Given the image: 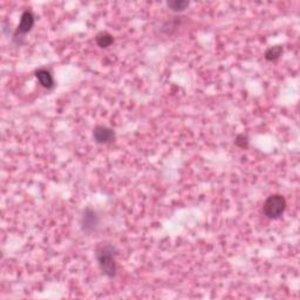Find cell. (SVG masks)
Returning a JSON list of instances; mask_svg holds the SVG:
<instances>
[{"mask_svg":"<svg viewBox=\"0 0 300 300\" xmlns=\"http://www.w3.org/2000/svg\"><path fill=\"white\" fill-rule=\"evenodd\" d=\"M235 144L239 148H242V149H247L249 147V139L247 135L244 134H239L237 135V137H236L235 140Z\"/></svg>","mask_w":300,"mask_h":300,"instance_id":"obj_10","label":"cell"},{"mask_svg":"<svg viewBox=\"0 0 300 300\" xmlns=\"http://www.w3.org/2000/svg\"><path fill=\"white\" fill-rule=\"evenodd\" d=\"M81 225H82V230L87 234H92L93 231H95L97 225H99V217H97L96 212L90 208L86 209L83 212Z\"/></svg>","mask_w":300,"mask_h":300,"instance_id":"obj_5","label":"cell"},{"mask_svg":"<svg viewBox=\"0 0 300 300\" xmlns=\"http://www.w3.org/2000/svg\"><path fill=\"white\" fill-rule=\"evenodd\" d=\"M95 41L97 43V46L101 47V48H107V47L112 46L114 42V38L113 35H110L109 33L107 32H101L96 35Z\"/></svg>","mask_w":300,"mask_h":300,"instance_id":"obj_8","label":"cell"},{"mask_svg":"<svg viewBox=\"0 0 300 300\" xmlns=\"http://www.w3.org/2000/svg\"><path fill=\"white\" fill-rule=\"evenodd\" d=\"M283 52H284L283 46H274V47H270L269 49H266L264 56L268 61H277V60L283 55Z\"/></svg>","mask_w":300,"mask_h":300,"instance_id":"obj_7","label":"cell"},{"mask_svg":"<svg viewBox=\"0 0 300 300\" xmlns=\"http://www.w3.org/2000/svg\"><path fill=\"white\" fill-rule=\"evenodd\" d=\"M35 76H36V79H38L39 83L43 87V88L53 89L54 86H55V82H54L52 73H50L48 69H45V68L38 69L35 72Z\"/></svg>","mask_w":300,"mask_h":300,"instance_id":"obj_6","label":"cell"},{"mask_svg":"<svg viewBox=\"0 0 300 300\" xmlns=\"http://www.w3.org/2000/svg\"><path fill=\"white\" fill-rule=\"evenodd\" d=\"M34 14L31 11H25L21 14V18H20V23L16 28V31L14 33V39L16 40L19 36H22L28 33L32 29V27L34 26Z\"/></svg>","mask_w":300,"mask_h":300,"instance_id":"obj_3","label":"cell"},{"mask_svg":"<svg viewBox=\"0 0 300 300\" xmlns=\"http://www.w3.org/2000/svg\"><path fill=\"white\" fill-rule=\"evenodd\" d=\"M96 259L104 276L114 278L117 272L116 265V249L110 244H104L97 249Z\"/></svg>","mask_w":300,"mask_h":300,"instance_id":"obj_1","label":"cell"},{"mask_svg":"<svg viewBox=\"0 0 300 300\" xmlns=\"http://www.w3.org/2000/svg\"><path fill=\"white\" fill-rule=\"evenodd\" d=\"M94 141L99 144L112 143L115 140V131L104 126H97L93 131Z\"/></svg>","mask_w":300,"mask_h":300,"instance_id":"obj_4","label":"cell"},{"mask_svg":"<svg viewBox=\"0 0 300 300\" xmlns=\"http://www.w3.org/2000/svg\"><path fill=\"white\" fill-rule=\"evenodd\" d=\"M286 200L284 196L282 195H271L268 200L265 201L264 207H263V210H264V214L270 220H278L281 218L283 214H284L286 210Z\"/></svg>","mask_w":300,"mask_h":300,"instance_id":"obj_2","label":"cell"},{"mask_svg":"<svg viewBox=\"0 0 300 300\" xmlns=\"http://www.w3.org/2000/svg\"><path fill=\"white\" fill-rule=\"evenodd\" d=\"M168 6L174 12H183L189 6V1H185V0H173V1L168 2Z\"/></svg>","mask_w":300,"mask_h":300,"instance_id":"obj_9","label":"cell"}]
</instances>
